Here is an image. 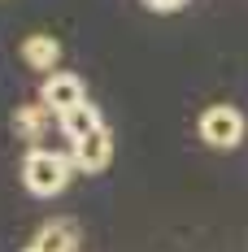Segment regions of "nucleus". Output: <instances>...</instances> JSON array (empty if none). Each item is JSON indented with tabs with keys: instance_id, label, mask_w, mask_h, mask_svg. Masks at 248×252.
Segmentation results:
<instances>
[{
	"instance_id": "f257e3e1",
	"label": "nucleus",
	"mask_w": 248,
	"mask_h": 252,
	"mask_svg": "<svg viewBox=\"0 0 248 252\" xmlns=\"http://www.w3.org/2000/svg\"><path fill=\"white\" fill-rule=\"evenodd\" d=\"M70 170H74V161L66 157V152H52V148H31L22 161V183L31 196H39V200H52V196H61L66 187H70Z\"/></svg>"
},
{
	"instance_id": "f03ea898",
	"label": "nucleus",
	"mask_w": 248,
	"mask_h": 252,
	"mask_svg": "<svg viewBox=\"0 0 248 252\" xmlns=\"http://www.w3.org/2000/svg\"><path fill=\"white\" fill-rule=\"evenodd\" d=\"M200 139L209 144V148H218V152H231L240 139H244V113L235 109V104H209L205 113H200Z\"/></svg>"
},
{
	"instance_id": "7ed1b4c3",
	"label": "nucleus",
	"mask_w": 248,
	"mask_h": 252,
	"mask_svg": "<svg viewBox=\"0 0 248 252\" xmlns=\"http://www.w3.org/2000/svg\"><path fill=\"white\" fill-rule=\"evenodd\" d=\"M39 100L48 104L57 118H61V113H70V109H78V104H87L83 78L70 74V70H52V74L44 78V87H39Z\"/></svg>"
},
{
	"instance_id": "20e7f679",
	"label": "nucleus",
	"mask_w": 248,
	"mask_h": 252,
	"mask_svg": "<svg viewBox=\"0 0 248 252\" xmlns=\"http://www.w3.org/2000/svg\"><path fill=\"white\" fill-rule=\"evenodd\" d=\"M70 161H74V170H83V174H100V170L113 161V130L100 126L87 139H78L74 148H70Z\"/></svg>"
},
{
	"instance_id": "39448f33",
	"label": "nucleus",
	"mask_w": 248,
	"mask_h": 252,
	"mask_svg": "<svg viewBox=\"0 0 248 252\" xmlns=\"http://www.w3.org/2000/svg\"><path fill=\"white\" fill-rule=\"evenodd\" d=\"M22 61L35 70V74H52L61 65V44L52 35H26L22 39Z\"/></svg>"
},
{
	"instance_id": "423d86ee",
	"label": "nucleus",
	"mask_w": 248,
	"mask_h": 252,
	"mask_svg": "<svg viewBox=\"0 0 248 252\" xmlns=\"http://www.w3.org/2000/svg\"><path fill=\"white\" fill-rule=\"evenodd\" d=\"M48 122H52V109L44 100H39V104H22V109L13 113V130L22 135L26 144H39V135H44V126H48Z\"/></svg>"
},
{
	"instance_id": "0eeeda50",
	"label": "nucleus",
	"mask_w": 248,
	"mask_h": 252,
	"mask_svg": "<svg viewBox=\"0 0 248 252\" xmlns=\"http://www.w3.org/2000/svg\"><path fill=\"white\" fill-rule=\"evenodd\" d=\"M57 122H61V135H66L70 144L87 139L92 130H100V126H105V122H100V113L92 109V104H78V109H70V113H61Z\"/></svg>"
},
{
	"instance_id": "6e6552de",
	"label": "nucleus",
	"mask_w": 248,
	"mask_h": 252,
	"mask_svg": "<svg viewBox=\"0 0 248 252\" xmlns=\"http://www.w3.org/2000/svg\"><path fill=\"white\" fill-rule=\"evenodd\" d=\"M31 244L44 248V252H74L78 248V230H74V222H48V226H39V235Z\"/></svg>"
},
{
	"instance_id": "1a4fd4ad",
	"label": "nucleus",
	"mask_w": 248,
	"mask_h": 252,
	"mask_svg": "<svg viewBox=\"0 0 248 252\" xmlns=\"http://www.w3.org/2000/svg\"><path fill=\"white\" fill-rule=\"evenodd\" d=\"M148 9H157V13H174V9H183L187 0H144Z\"/></svg>"
},
{
	"instance_id": "9d476101",
	"label": "nucleus",
	"mask_w": 248,
	"mask_h": 252,
	"mask_svg": "<svg viewBox=\"0 0 248 252\" xmlns=\"http://www.w3.org/2000/svg\"><path fill=\"white\" fill-rule=\"evenodd\" d=\"M22 252H44V248H35V244H26V248H22Z\"/></svg>"
}]
</instances>
